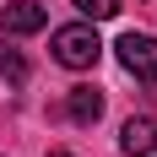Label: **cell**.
Here are the masks:
<instances>
[{
    "label": "cell",
    "mask_w": 157,
    "mask_h": 157,
    "mask_svg": "<svg viewBox=\"0 0 157 157\" xmlns=\"http://www.w3.org/2000/svg\"><path fill=\"white\" fill-rule=\"evenodd\" d=\"M54 60L65 65V71H92L98 54H103V44H98L92 22H71V27H54Z\"/></svg>",
    "instance_id": "cell-1"
},
{
    "label": "cell",
    "mask_w": 157,
    "mask_h": 157,
    "mask_svg": "<svg viewBox=\"0 0 157 157\" xmlns=\"http://www.w3.org/2000/svg\"><path fill=\"white\" fill-rule=\"evenodd\" d=\"M114 49H119V65L136 81H157V38L152 33H125Z\"/></svg>",
    "instance_id": "cell-2"
},
{
    "label": "cell",
    "mask_w": 157,
    "mask_h": 157,
    "mask_svg": "<svg viewBox=\"0 0 157 157\" xmlns=\"http://www.w3.org/2000/svg\"><path fill=\"white\" fill-rule=\"evenodd\" d=\"M49 11L38 0H6L0 6V38H27V33H44Z\"/></svg>",
    "instance_id": "cell-3"
},
{
    "label": "cell",
    "mask_w": 157,
    "mask_h": 157,
    "mask_svg": "<svg viewBox=\"0 0 157 157\" xmlns=\"http://www.w3.org/2000/svg\"><path fill=\"white\" fill-rule=\"evenodd\" d=\"M119 146H125V157H157V114H136V119H125Z\"/></svg>",
    "instance_id": "cell-4"
},
{
    "label": "cell",
    "mask_w": 157,
    "mask_h": 157,
    "mask_svg": "<svg viewBox=\"0 0 157 157\" xmlns=\"http://www.w3.org/2000/svg\"><path fill=\"white\" fill-rule=\"evenodd\" d=\"M65 114H71L76 125H98V119H103V92H98V87H71Z\"/></svg>",
    "instance_id": "cell-5"
},
{
    "label": "cell",
    "mask_w": 157,
    "mask_h": 157,
    "mask_svg": "<svg viewBox=\"0 0 157 157\" xmlns=\"http://www.w3.org/2000/svg\"><path fill=\"white\" fill-rule=\"evenodd\" d=\"M0 76L11 81V87H22V81H27V60H22L16 49H6V44H0Z\"/></svg>",
    "instance_id": "cell-6"
},
{
    "label": "cell",
    "mask_w": 157,
    "mask_h": 157,
    "mask_svg": "<svg viewBox=\"0 0 157 157\" xmlns=\"http://www.w3.org/2000/svg\"><path fill=\"white\" fill-rule=\"evenodd\" d=\"M76 11L87 16V22H109V16L119 11V0H76Z\"/></svg>",
    "instance_id": "cell-7"
},
{
    "label": "cell",
    "mask_w": 157,
    "mask_h": 157,
    "mask_svg": "<svg viewBox=\"0 0 157 157\" xmlns=\"http://www.w3.org/2000/svg\"><path fill=\"white\" fill-rule=\"evenodd\" d=\"M0 98H11V81H6V76H0Z\"/></svg>",
    "instance_id": "cell-8"
},
{
    "label": "cell",
    "mask_w": 157,
    "mask_h": 157,
    "mask_svg": "<svg viewBox=\"0 0 157 157\" xmlns=\"http://www.w3.org/2000/svg\"><path fill=\"white\" fill-rule=\"evenodd\" d=\"M49 157H76V152H49Z\"/></svg>",
    "instance_id": "cell-9"
}]
</instances>
